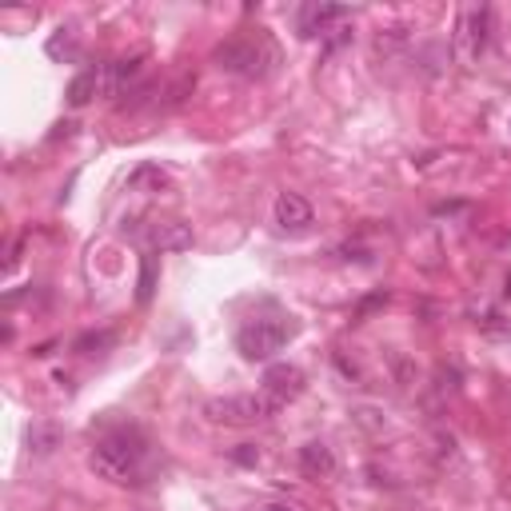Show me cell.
Masks as SVG:
<instances>
[{
	"mask_svg": "<svg viewBox=\"0 0 511 511\" xmlns=\"http://www.w3.org/2000/svg\"><path fill=\"white\" fill-rule=\"evenodd\" d=\"M73 29H65V37H52L48 40V57H60V52H65V57H73Z\"/></svg>",
	"mask_w": 511,
	"mask_h": 511,
	"instance_id": "5bb4252c",
	"label": "cell"
},
{
	"mask_svg": "<svg viewBox=\"0 0 511 511\" xmlns=\"http://www.w3.org/2000/svg\"><path fill=\"white\" fill-rule=\"evenodd\" d=\"M280 408H284V403L276 400V396L260 392V396H224V400H208V403H204V416H208L212 424L248 427V424H264V419H272Z\"/></svg>",
	"mask_w": 511,
	"mask_h": 511,
	"instance_id": "3957f363",
	"label": "cell"
},
{
	"mask_svg": "<svg viewBox=\"0 0 511 511\" xmlns=\"http://www.w3.org/2000/svg\"><path fill=\"white\" fill-rule=\"evenodd\" d=\"M152 248L156 252H184V248H192V228L181 220L160 224V228H152Z\"/></svg>",
	"mask_w": 511,
	"mask_h": 511,
	"instance_id": "8fae6325",
	"label": "cell"
},
{
	"mask_svg": "<svg viewBox=\"0 0 511 511\" xmlns=\"http://www.w3.org/2000/svg\"><path fill=\"white\" fill-rule=\"evenodd\" d=\"M57 444H60V427H52V424H32V427H29V447H32V455H48Z\"/></svg>",
	"mask_w": 511,
	"mask_h": 511,
	"instance_id": "4fadbf2b",
	"label": "cell"
},
{
	"mask_svg": "<svg viewBox=\"0 0 511 511\" xmlns=\"http://www.w3.org/2000/svg\"><path fill=\"white\" fill-rule=\"evenodd\" d=\"M344 40H348V29H331L328 37H324V52H336Z\"/></svg>",
	"mask_w": 511,
	"mask_h": 511,
	"instance_id": "9a60e30c",
	"label": "cell"
},
{
	"mask_svg": "<svg viewBox=\"0 0 511 511\" xmlns=\"http://www.w3.org/2000/svg\"><path fill=\"white\" fill-rule=\"evenodd\" d=\"M504 295H507V300H511V276H507V288H504Z\"/></svg>",
	"mask_w": 511,
	"mask_h": 511,
	"instance_id": "ac0fdd59",
	"label": "cell"
},
{
	"mask_svg": "<svg viewBox=\"0 0 511 511\" xmlns=\"http://www.w3.org/2000/svg\"><path fill=\"white\" fill-rule=\"evenodd\" d=\"M152 295V260H145V280H140V300Z\"/></svg>",
	"mask_w": 511,
	"mask_h": 511,
	"instance_id": "2e32d148",
	"label": "cell"
},
{
	"mask_svg": "<svg viewBox=\"0 0 511 511\" xmlns=\"http://www.w3.org/2000/svg\"><path fill=\"white\" fill-rule=\"evenodd\" d=\"M272 216L284 232H304L312 224V204L300 192H280L272 204Z\"/></svg>",
	"mask_w": 511,
	"mask_h": 511,
	"instance_id": "8992f818",
	"label": "cell"
},
{
	"mask_svg": "<svg viewBox=\"0 0 511 511\" xmlns=\"http://www.w3.org/2000/svg\"><path fill=\"white\" fill-rule=\"evenodd\" d=\"M491 37V8L488 4H471L460 13V24H455V48H460L463 60L483 57Z\"/></svg>",
	"mask_w": 511,
	"mask_h": 511,
	"instance_id": "5b68a950",
	"label": "cell"
},
{
	"mask_svg": "<svg viewBox=\"0 0 511 511\" xmlns=\"http://www.w3.org/2000/svg\"><path fill=\"white\" fill-rule=\"evenodd\" d=\"M128 188H132V192H145V188H152V192H160V188H168V176L160 172L156 164H140L137 172L128 176Z\"/></svg>",
	"mask_w": 511,
	"mask_h": 511,
	"instance_id": "7c38bea8",
	"label": "cell"
},
{
	"mask_svg": "<svg viewBox=\"0 0 511 511\" xmlns=\"http://www.w3.org/2000/svg\"><path fill=\"white\" fill-rule=\"evenodd\" d=\"M292 339V324L284 320H272V316H260V320H248L244 328L236 331V348L244 360H272L284 344Z\"/></svg>",
	"mask_w": 511,
	"mask_h": 511,
	"instance_id": "277c9868",
	"label": "cell"
},
{
	"mask_svg": "<svg viewBox=\"0 0 511 511\" xmlns=\"http://www.w3.org/2000/svg\"><path fill=\"white\" fill-rule=\"evenodd\" d=\"M96 93H109V73H104V65L84 68L80 76H73V84H68V104H73V109H84Z\"/></svg>",
	"mask_w": 511,
	"mask_h": 511,
	"instance_id": "9c48e42d",
	"label": "cell"
},
{
	"mask_svg": "<svg viewBox=\"0 0 511 511\" xmlns=\"http://www.w3.org/2000/svg\"><path fill=\"white\" fill-rule=\"evenodd\" d=\"M145 460H148V444L137 427L109 432L93 447V471L109 483H137L145 475Z\"/></svg>",
	"mask_w": 511,
	"mask_h": 511,
	"instance_id": "6da1fadb",
	"label": "cell"
},
{
	"mask_svg": "<svg viewBox=\"0 0 511 511\" xmlns=\"http://www.w3.org/2000/svg\"><path fill=\"white\" fill-rule=\"evenodd\" d=\"M264 392L268 396H276L280 403H288L292 396H300L304 392V372L295 364H272L264 375Z\"/></svg>",
	"mask_w": 511,
	"mask_h": 511,
	"instance_id": "52a82bcc",
	"label": "cell"
},
{
	"mask_svg": "<svg viewBox=\"0 0 511 511\" xmlns=\"http://www.w3.org/2000/svg\"><path fill=\"white\" fill-rule=\"evenodd\" d=\"M507 128H511V124H507Z\"/></svg>",
	"mask_w": 511,
	"mask_h": 511,
	"instance_id": "d6986e66",
	"label": "cell"
},
{
	"mask_svg": "<svg viewBox=\"0 0 511 511\" xmlns=\"http://www.w3.org/2000/svg\"><path fill=\"white\" fill-rule=\"evenodd\" d=\"M344 16H348V8H339V4H308L300 13V37H328L331 24L344 21Z\"/></svg>",
	"mask_w": 511,
	"mask_h": 511,
	"instance_id": "ba28073f",
	"label": "cell"
},
{
	"mask_svg": "<svg viewBox=\"0 0 511 511\" xmlns=\"http://www.w3.org/2000/svg\"><path fill=\"white\" fill-rule=\"evenodd\" d=\"M280 60L276 44L268 37H236V40H224L216 48V65L232 76H244V80H260L268 76Z\"/></svg>",
	"mask_w": 511,
	"mask_h": 511,
	"instance_id": "7a4b0ae2",
	"label": "cell"
},
{
	"mask_svg": "<svg viewBox=\"0 0 511 511\" xmlns=\"http://www.w3.org/2000/svg\"><path fill=\"white\" fill-rule=\"evenodd\" d=\"M300 468H304V475H312V480H331V475H336V455H331L328 444H304Z\"/></svg>",
	"mask_w": 511,
	"mask_h": 511,
	"instance_id": "30bf717a",
	"label": "cell"
},
{
	"mask_svg": "<svg viewBox=\"0 0 511 511\" xmlns=\"http://www.w3.org/2000/svg\"><path fill=\"white\" fill-rule=\"evenodd\" d=\"M260 511H292V507H288V504H264Z\"/></svg>",
	"mask_w": 511,
	"mask_h": 511,
	"instance_id": "e0dca14e",
	"label": "cell"
}]
</instances>
